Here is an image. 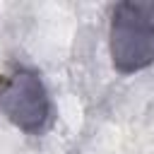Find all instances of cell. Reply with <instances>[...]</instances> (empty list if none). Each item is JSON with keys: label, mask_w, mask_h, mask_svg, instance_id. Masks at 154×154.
Masks as SVG:
<instances>
[{"label": "cell", "mask_w": 154, "mask_h": 154, "mask_svg": "<svg viewBox=\"0 0 154 154\" xmlns=\"http://www.w3.org/2000/svg\"><path fill=\"white\" fill-rule=\"evenodd\" d=\"M0 111L29 135H38L51 123V99L38 72L14 67L0 82Z\"/></svg>", "instance_id": "2"}, {"label": "cell", "mask_w": 154, "mask_h": 154, "mask_svg": "<svg viewBox=\"0 0 154 154\" xmlns=\"http://www.w3.org/2000/svg\"><path fill=\"white\" fill-rule=\"evenodd\" d=\"M111 63L132 75L154 65V2H118L108 29Z\"/></svg>", "instance_id": "1"}]
</instances>
